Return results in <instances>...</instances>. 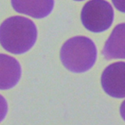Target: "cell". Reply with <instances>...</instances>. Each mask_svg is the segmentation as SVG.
Listing matches in <instances>:
<instances>
[{
	"label": "cell",
	"instance_id": "2",
	"mask_svg": "<svg viewBox=\"0 0 125 125\" xmlns=\"http://www.w3.org/2000/svg\"><path fill=\"white\" fill-rule=\"evenodd\" d=\"M60 57L63 65L70 72L84 73L96 63L97 50L89 38L75 36L63 44Z\"/></svg>",
	"mask_w": 125,
	"mask_h": 125
},
{
	"label": "cell",
	"instance_id": "9",
	"mask_svg": "<svg viewBox=\"0 0 125 125\" xmlns=\"http://www.w3.org/2000/svg\"><path fill=\"white\" fill-rule=\"evenodd\" d=\"M113 3H114L115 7L118 10L120 11L121 12L124 13L125 11V4L124 0H112Z\"/></svg>",
	"mask_w": 125,
	"mask_h": 125
},
{
	"label": "cell",
	"instance_id": "3",
	"mask_svg": "<svg viewBox=\"0 0 125 125\" xmlns=\"http://www.w3.org/2000/svg\"><path fill=\"white\" fill-rule=\"evenodd\" d=\"M114 21V9L105 0H90L81 11V21L87 30L101 33L111 26Z\"/></svg>",
	"mask_w": 125,
	"mask_h": 125
},
{
	"label": "cell",
	"instance_id": "7",
	"mask_svg": "<svg viewBox=\"0 0 125 125\" xmlns=\"http://www.w3.org/2000/svg\"><path fill=\"white\" fill-rule=\"evenodd\" d=\"M124 35L125 24L118 25L113 30L109 39L105 42L103 48L102 54L107 60L112 59H124Z\"/></svg>",
	"mask_w": 125,
	"mask_h": 125
},
{
	"label": "cell",
	"instance_id": "8",
	"mask_svg": "<svg viewBox=\"0 0 125 125\" xmlns=\"http://www.w3.org/2000/svg\"><path fill=\"white\" fill-rule=\"evenodd\" d=\"M8 112V105L4 96L0 95V123L5 119Z\"/></svg>",
	"mask_w": 125,
	"mask_h": 125
},
{
	"label": "cell",
	"instance_id": "1",
	"mask_svg": "<svg viewBox=\"0 0 125 125\" xmlns=\"http://www.w3.org/2000/svg\"><path fill=\"white\" fill-rule=\"evenodd\" d=\"M37 28L31 20L15 16L8 18L0 25V44L13 54H23L34 45Z\"/></svg>",
	"mask_w": 125,
	"mask_h": 125
},
{
	"label": "cell",
	"instance_id": "5",
	"mask_svg": "<svg viewBox=\"0 0 125 125\" xmlns=\"http://www.w3.org/2000/svg\"><path fill=\"white\" fill-rule=\"evenodd\" d=\"M21 67L16 58L0 53V90L14 88L20 81Z\"/></svg>",
	"mask_w": 125,
	"mask_h": 125
},
{
	"label": "cell",
	"instance_id": "10",
	"mask_svg": "<svg viewBox=\"0 0 125 125\" xmlns=\"http://www.w3.org/2000/svg\"><path fill=\"white\" fill-rule=\"evenodd\" d=\"M74 1H83V0H74Z\"/></svg>",
	"mask_w": 125,
	"mask_h": 125
},
{
	"label": "cell",
	"instance_id": "4",
	"mask_svg": "<svg viewBox=\"0 0 125 125\" xmlns=\"http://www.w3.org/2000/svg\"><path fill=\"white\" fill-rule=\"evenodd\" d=\"M101 84L104 92L111 97L123 99L125 96V63L119 61L108 65L103 71Z\"/></svg>",
	"mask_w": 125,
	"mask_h": 125
},
{
	"label": "cell",
	"instance_id": "6",
	"mask_svg": "<svg viewBox=\"0 0 125 125\" xmlns=\"http://www.w3.org/2000/svg\"><path fill=\"white\" fill-rule=\"evenodd\" d=\"M13 9L18 13L42 19L53 10L54 0H11Z\"/></svg>",
	"mask_w": 125,
	"mask_h": 125
}]
</instances>
